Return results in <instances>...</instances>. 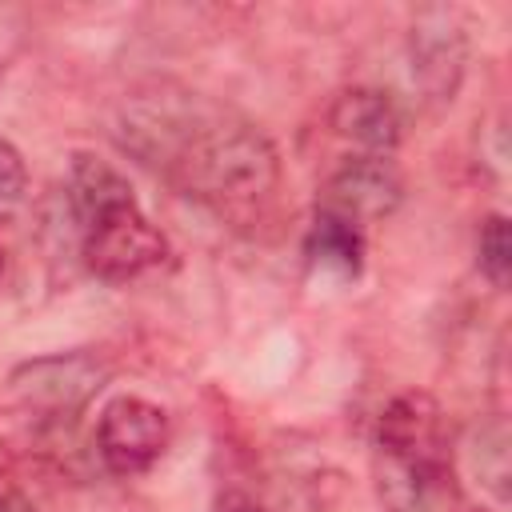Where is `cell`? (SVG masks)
<instances>
[{
    "instance_id": "4fadbf2b",
    "label": "cell",
    "mask_w": 512,
    "mask_h": 512,
    "mask_svg": "<svg viewBox=\"0 0 512 512\" xmlns=\"http://www.w3.org/2000/svg\"><path fill=\"white\" fill-rule=\"evenodd\" d=\"M468 456H472V468L480 476V484L504 500L508 496V428L500 416L492 420H480L472 428V440H468Z\"/></svg>"
},
{
    "instance_id": "3957f363",
    "label": "cell",
    "mask_w": 512,
    "mask_h": 512,
    "mask_svg": "<svg viewBox=\"0 0 512 512\" xmlns=\"http://www.w3.org/2000/svg\"><path fill=\"white\" fill-rule=\"evenodd\" d=\"M76 236H80L84 268L108 284L140 280L172 260L168 236L140 212V204L112 208V212L96 216L92 224H84Z\"/></svg>"
},
{
    "instance_id": "30bf717a",
    "label": "cell",
    "mask_w": 512,
    "mask_h": 512,
    "mask_svg": "<svg viewBox=\"0 0 512 512\" xmlns=\"http://www.w3.org/2000/svg\"><path fill=\"white\" fill-rule=\"evenodd\" d=\"M328 128L360 148V156H388L404 136V112L384 88H344L328 104Z\"/></svg>"
},
{
    "instance_id": "5bb4252c",
    "label": "cell",
    "mask_w": 512,
    "mask_h": 512,
    "mask_svg": "<svg viewBox=\"0 0 512 512\" xmlns=\"http://www.w3.org/2000/svg\"><path fill=\"white\" fill-rule=\"evenodd\" d=\"M476 264L492 288H508L512 280V244H508V220L500 212L484 216L476 232Z\"/></svg>"
},
{
    "instance_id": "e0dca14e",
    "label": "cell",
    "mask_w": 512,
    "mask_h": 512,
    "mask_svg": "<svg viewBox=\"0 0 512 512\" xmlns=\"http://www.w3.org/2000/svg\"><path fill=\"white\" fill-rule=\"evenodd\" d=\"M212 512H268L256 496H248V492H240V488H228V492H220L216 500H212Z\"/></svg>"
},
{
    "instance_id": "7a4b0ae2",
    "label": "cell",
    "mask_w": 512,
    "mask_h": 512,
    "mask_svg": "<svg viewBox=\"0 0 512 512\" xmlns=\"http://www.w3.org/2000/svg\"><path fill=\"white\" fill-rule=\"evenodd\" d=\"M204 116H208V108L200 104L196 92L168 84V80H152L124 96L112 132L128 156H136L144 168L168 176V168L176 164L180 148L188 144V136L196 132V124Z\"/></svg>"
},
{
    "instance_id": "ba28073f",
    "label": "cell",
    "mask_w": 512,
    "mask_h": 512,
    "mask_svg": "<svg viewBox=\"0 0 512 512\" xmlns=\"http://www.w3.org/2000/svg\"><path fill=\"white\" fill-rule=\"evenodd\" d=\"M376 448L388 460H440L448 452V416L424 388L392 396L376 420Z\"/></svg>"
},
{
    "instance_id": "ac0fdd59",
    "label": "cell",
    "mask_w": 512,
    "mask_h": 512,
    "mask_svg": "<svg viewBox=\"0 0 512 512\" xmlns=\"http://www.w3.org/2000/svg\"><path fill=\"white\" fill-rule=\"evenodd\" d=\"M0 512H36V504L16 484H0Z\"/></svg>"
},
{
    "instance_id": "9a60e30c",
    "label": "cell",
    "mask_w": 512,
    "mask_h": 512,
    "mask_svg": "<svg viewBox=\"0 0 512 512\" xmlns=\"http://www.w3.org/2000/svg\"><path fill=\"white\" fill-rule=\"evenodd\" d=\"M28 192V164L12 140L0 136V204H16Z\"/></svg>"
},
{
    "instance_id": "2e32d148",
    "label": "cell",
    "mask_w": 512,
    "mask_h": 512,
    "mask_svg": "<svg viewBox=\"0 0 512 512\" xmlns=\"http://www.w3.org/2000/svg\"><path fill=\"white\" fill-rule=\"evenodd\" d=\"M24 40H28V16L12 4H0V80L12 68V60L20 56Z\"/></svg>"
},
{
    "instance_id": "8992f818",
    "label": "cell",
    "mask_w": 512,
    "mask_h": 512,
    "mask_svg": "<svg viewBox=\"0 0 512 512\" xmlns=\"http://www.w3.org/2000/svg\"><path fill=\"white\" fill-rule=\"evenodd\" d=\"M412 84L428 104H448L468 68V32L456 8H420L408 28Z\"/></svg>"
},
{
    "instance_id": "9c48e42d",
    "label": "cell",
    "mask_w": 512,
    "mask_h": 512,
    "mask_svg": "<svg viewBox=\"0 0 512 512\" xmlns=\"http://www.w3.org/2000/svg\"><path fill=\"white\" fill-rule=\"evenodd\" d=\"M376 492H380L384 512H464L452 456H440V460L380 456Z\"/></svg>"
},
{
    "instance_id": "d6986e66",
    "label": "cell",
    "mask_w": 512,
    "mask_h": 512,
    "mask_svg": "<svg viewBox=\"0 0 512 512\" xmlns=\"http://www.w3.org/2000/svg\"><path fill=\"white\" fill-rule=\"evenodd\" d=\"M0 280H4V252H0Z\"/></svg>"
},
{
    "instance_id": "ffe728a7",
    "label": "cell",
    "mask_w": 512,
    "mask_h": 512,
    "mask_svg": "<svg viewBox=\"0 0 512 512\" xmlns=\"http://www.w3.org/2000/svg\"><path fill=\"white\" fill-rule=\"evenodd\" d=\"M464 512H468V508H464Z\"/></svg>"
},
{
    "instance_id": "8fae6325",
    "label": "cell",
    "mask_w": 512,
    "mask_h": 512,
    "mask_svg": "<svg viewBox=\"0 0 512 512\" xmlns=\"http://www.w3.org/2000/svg\"><path fill=\"white\" fill-rule=\"evenodd\" d=\"M64 200H68V212H72L76 232H80L84 224H92L96 216L112 212V208L136 204L132 184H128L108 160L88 156V152H76V156H72L68 184H64Z\"/></svg>"
},
{
    "instance_id": "6da1fadb",
    "label": "cell",
    "mask_w": 512,
    "mask_h": 512,
    "mask_svg": "<svg viewBox=\"0 0 512 512\" xmlns=\"http://www.w3.org/2000/svg\"><path fill=\"white\" fill-rule=\"evenodd\" d=\"M164 180L216 212L228 228L260 232L280 200V152L256 124L208 112Z\"/></svg>"
},
{
    "instance_id": "5b68a950",
    "label": "cell",
    "mask_w": 512,
    "mask_h": 512,
    "mask_svg": "<svg viewBox=\"0 0 512 512\" xmlns=\"http://www.w3.org/2000/svg\"><path fill=\"white\" fill-rule=\"evenodd\" d=\"M172 440V420L144 396H116L96 420V456L112 476L148 472Z\"/></svg>"
},
{
    "instance_id": "7c38bea8",
    "label": "cell",
    "mask_w": 512,
    "mask_h": 512,
    "mask_svg": "<svg viewBox=\"0 0 512 512\" xmlns=\"http://www.w3.org/2000/svg\"><path fill=\"white\" fill-rule=\"evenodd\" d=\"M304 260L320 276L356 280L364 268V232L356 224L316 208V216L304 232Z\"/></svg>"
},
{
    "instance_id": "52a82bcc",
    "label": "cell",
    "mask_w": 512,
    "mask_h": 512,
    "mask_svg": "<svg viewBox=\"0 0 512 512\" xmlns=\"http://www.w3.org/2000/svg\"><path fill=\"white\" fill-rule=\"evenodd\" d=\"M400 200H404V180L388 156H352L324 180L316 208L364 228L392 216Z\"/></svg>"
},
{
    "instance_id": "277c9868",
    "label": "cell",
    "mask_w": 512,
    "mask_h": 512,
    "mask_svg": "<svg viewBox=\"0 0 512 512\" xmlns=\"http://www.w3.org/2000/svg\"><path fill=\"white\" fill-rule=\"evenodd\" d=\"M112 368L104 356L80 348V352H56L20 364L8 376V392L24 412H36L40 420H64L76 416L104 384Z\"/></svg>"
}]
</instances>
